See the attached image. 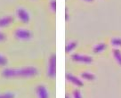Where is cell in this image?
<instances>
[{"label": "cell", "mask_w": 121, "mask_h": 98, "mask_svg": "<svg viewBox=\"0 0 121 98\" xmlns=\"http://www.w3.org/2000/svg\"><path fill=\"white\" fill-rule=\"evenodd\" d=\"M38 70L33 66H27L20 69H5L2 75L6 79H29L37 76Z\"/></svg>", "instance_id": "obj_1"}, {"label": "cell", "mask_w": 121, "mask_h": 98, "mask_svg": "<svg viewBox=\"0 0 121 98\" xmlns=\"http://www.w3.org/2000/svg\"><path fill=\"white\" fill-rule=\"evenodd\" d=\"M14 36L15 38L19 40L27 41L32 38V33H31V31L26 30V29H18V30H15Z\"/></svg>", "instance_id": "obj_2"}, {"label": "cell", "mask_w": 121, "mask_h": 98, "mask_svg": "<svg viewBox=\"0 0 121 98\" xmlns=\"http://www.w3.org/2000/svg\"><path fill=\"white\" fill-rule=\"evenodd\" d=\"M47 75L49 76V78H51V79H53L56 75V56H55V53H53L49 58Z\"/></svg>", "instance_id": "obj_3"}, {"label": "cell", "mask_w": 121, "mask_h": 98, "mask_svg": "<svg viewBox=\"0 0 121 98\" xmlns=\"http://www.w3.org/2000/svg\"><path fill=\"white\" fill-rule=\"evenodd\" d=\"M71 59L74 62H81V63H86V64H90L93 62V58L88 55H84V54H78V53H75L72 54Z\"/></svg>", "instance_id": "obj_4"}, {"label": "cell", "mask_w": 121, "mask_h": 98, "mask_svg": "<svg viewBox=\"0 0 121 98\" xmlns=\"http://www.w3.org/2000/svg\"><path fill=\"white\" fill-rule=\"evenodd\" d=\"M16 14H17L18 19H19L22 23L27 24V23L30 22V14H29V13H28V11L25 10L24 8H19V9H17Z\"/></svg>", "instance_id": "obj_5"}, {"label": "cell", "mask_w": 121, "mask_h": 98, "mask_svg": "<svg viewBox=\"0 0 121 98\" xmlns=\"http://www.w3.org/2000/svg\"><path fill=\"white\" fill-rule=\"evenodd\" d=\"M36 94L38 98H49V93L44 85H38L36 88Z\"/></svg>", "instance_id": "obj_6"}, {"label": "cell", "mask_w": 121, "mask_h": 98, "mask_svg": "<svg viewBox=\"0 0 121 98\" xmlns=\"http://www.w3.org/2000/svg\"><path fill=\"white\" fill-rule=\"evenodd\" d=\"M66 79H67V80H69V82H71L73 85L77 86V87H83V85H84L83 81H82L79 78L72 75L70 73H67V74H66Z\"/></svg>", "instance_id": "obj_7"}, {"label": "cell", "mask_w": 121, "mask_h": 98, "mask_svg": "<svg viewBox=\"0 0 121 98\" xmlns=\"http://www.w3.org/2000/svg\"><path fill=\"white\" fill-rule=\"evenodd\" d=\"M13 17L8 15V16H4V17H1L0 18V28H4V27L9 26L12 22H13Z\"/></svg>", "instance_id": "obj_8"}, {"label": "cell", "mask_w": 121, "mask_h": 98, "mask_svg": "<svg viewBox=\"0 0 121 98\" xmlns=\"http://www.w3.org/2000/svg\"><path fill=\"white\" fill-rule=\"evenodd\" d=\"M107 47V45L106 44L104 43H100V44H97V45H95L94 49H93V51H94V53H102V51H104Z\"/></svg>", "instance_id": "obj_9"}, {"label": "cell", "mask_w": 121, "mask_h": 98, "mask_svg": "<svg viewBox=\"0 0 121 98\" xmlns=\"http://www.w3.org/2000/svg\"><path fill=\"white\" fill-rule=\"evenodd\" d=\"M77 45H78V42L77 41L69 42L68 45H66V47H65V52H66L67 53H70L71 51H73V50L77 47Z\"/></svg>", "instance_id": "obj_10"}, {"label": "cell", "mask_w": 121, "mask_h": 98, "mask_svg": "<svg viewBox=\"0 0 121 98\" xmlns=\"http://www.w3.org/2000/svg\"><path fill=\"white\" fill-rule=\"evenodd\" d=\"M81 78H83L84 79H86V80H89V81H92V80H94L95 79V76L93 73H91V72L86 71L81 73Z\"/></svg>", "instance_id": "obj_11"}, {"label": "cell", "mask_w": 121, "mask_h": 98, "mask_svg": "<svg viewBox=\"0 0 121 98\" xmlns=\"http://www.w3.org/2000/svg\"><path fill=\"white\" fill-rule=\"evenodd\" d=\"M113 55L115 60L117 61V62L121 66V52L119 49H114L113 50Z\"/></svg>", "instance_id": "obj_12"}, {"label": "cell", "mask_w": 121, "mask_h": 98, "mask_svg": "<svg viewBox=\"0 0 121 98\" xmlns=\"http://www.w3.org/2000/svg\"><path fill=\"white\" fill-rule=\"evenodd\" d=\"M8 63V60L7 58L4 56V54L0 53V67H4V66H6Z\"/></svg>", "instance_id": "obj_13"}, {"label": "cell", "mask_w": 121, "mask_h": 98, "mask_svg": "<svg viewBox=\"0 0 121 98\" xmlns=\"http://www.w3.org/2000/svg\"><path fill=\"white\" fill-rule=\"evenodd\" d=\"M111 44L115 46L121 47V38H114L111 39Z\"/></svg>", "instance_id": "obj_14"}, {"label": "cell", "mask_w": 121, "mask_h": 98, "mask_svg": "<svg viewBox=\"0 0 121 98\" xmlns=\"http://www.w3.org/2000/svg\"><path fill=\"white\" fill-rule=\"evenodd\" d=\"M15 95L12 92H5L3 94H0V98H14Z\"/></svg>", "instance_id": "obj_15"}, {"label": "cell", "mask_w": 121, "mask_h": 98, "mask_svg": "<svg viewBox=\"0 0 121 98\" xmlns=\"http://www.w3.org/2000/svg\"><path fill=\"white\" fill-rule=\"evenodd\" d=\"M73 98H83L79 90L76 89V90L73 91Z\"/></svg>", "instance_id": "obj_16"}, {"label": "cell", "mask_w": 121, "mask_h": 98, "mask_svg": "<svg viewBox=\"0 0 121 98\" xmlns=\"http://www.w3.org/2000/svg\"><path fill=\"white\" fill-rule=\"evenodd\" d=\"M50 6H51V8H52V10L53 12H55V10H56V1L55 0H52L51 3H50Z\"/></svg>", "instance_id": "obj_17"}, {"label": "cell", "mask_w": 121, "mask_h": 98, "mask_svg": "<svg viewBox=\"0 0 121 98\" xmlns=\"http://www.w3.org/2000/svg\"><path fill=\"white\" fill-rule=\"evenodd\" d=\"M5 40H6V36H5V34H4V32L0 31V43L4 42Z\"/></svg>", "instance_id": "obj_18"}, {"label": "cell", "mask_w": 121, "mask_h": 98, "mask_svg": "<svg viewBox=\"0 0 121 98\" xmlns=\"http://www.w3.org/2000/svg\"><path fill=\"white\" fill-rule=\"evenodd\" d=\"M65 20L68 21L69 20V13H68V8H66V13H65Z\"/></svg>", "instance_id": "obj_19"}, {"label": "cell", "mask_w": 121, "mask_h": 98, "mask_svg": "<svg viewBox=\"0 0 121 98\" xmlns=\"http://www.w3.org/2000/svg\"><path fill=\"white\" fill-rule=\"evenodd\" d=\"M84 1H86V2H93L94 0H84Z\"/></svg>", "instance_id": "obj_20"}, {"label": "cell", "mask_w": 121, "mask_h": 98, "mask_svg": "<svg viewBox=\"0 0 121 98\" xmlns=\"http://www.w3.org/2000/svg\"><path fill=\"white\" fill-rule=\"evenodd\" d=\"M65 98H70V96H69V94H66V95H65Z\"/></svg>", "instance_id": "obj_21"}]
</instances>
